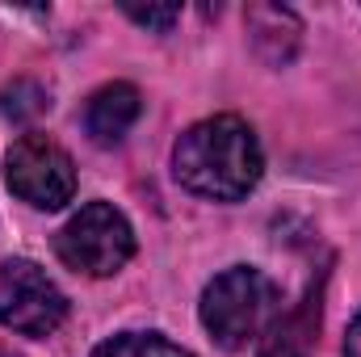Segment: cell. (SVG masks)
Masks as SVG:
<instances>
[{
  "mask_svg": "<svg viewBox=\"0 0 361 357\" xmlns=\"http://www.w3.org/2000/svg\"><path fill=\"white\" fill-rule=\"evenodd\" d=\"M4 181L8 189L34 210H63L76 193V164L72 156L47 135H21L4 152Z\"/></svg>",
  "mask_w": 361,
  "mask_h": 357,
  "instance_id": "277c9868",
  "label": "cell"
},
{
  "mask_svg": "<svg viewBox=\"0 0 361 357\" xmlns=\"http://www.w3.org/2000/svg\"><path fill=\"white\" fill-rule=\"evenodd\" d=\"M51 101H47V89L38 85V80H13L8 89L0 92V109H4V118H13V122H30V118H38L42 109H47Z\"/></svg>",
  "mask_w": 361,
  "mask_h": 357,
  "instance_id": "30bf717a",
  "label": "cell"
},
{
  "mask_svg": "<svg viewBox=\"0 0 361 357\" xmlns=\"http://www.w3.org/2000/svg\"><path fill=\"white\" fill-rule=\"evenodd\" d=\"M68 320V294L47 277V269L17 257L0 265V324L21 337H51Z\"/></svg>",
  "mask_w": 361,
  "mask_h": 357,
  "instance_id": "5b68a950",
  "label": "cell"
},
{
  "mask_svg": "<svg viewBox=\"0 0 361 357\" xmlns=\"http://www.w3.org/2000/svg\"><path fill=\"white\" fill-rule=\"evenodd\" d=\"M315 328H319V290H311L307 303H302L286 324H281V320L273 324L261 357H307V345H311Z\"/></svg>",
  "mask_w": 361,
  "mask_h": 357,
  "instance_id": "ba28073f",
  "label": "cell"
},
{
  "mask_svg": "<svg viewBox=\"0 0 361 357\" xmlns=\"http://www.w3.org/2000/svg\"><path fill=\"white\" fill-rule=\"evenodd\" d=\"M177 181L210 202H240L265 173V152L257 131L235 114H214L193 122L173 147Z\"/></svg>",
  "mask_w": 361,
  "mask_h": 357,
  "instance_id": "6da1fadb",
  "label": "cell"
},
{
  "mask_svg": "<svg viewBox=\"0 0 361 357\" xmlns=\"http://www.w3.org/2000/svg\"><path fill=\"white\" fill-rule=\"evenodd\" d=\"M345 357H361V315L349 324V332H345Z\"/></svg>",
  "mask_w": 361,
  "mask_h": 357,
  "instance_id": "7c38bea8",
  "label": "cell"
},
{
  "mask_svg": "<svg viewBox=\"0 0 361 357\" xmlns=\"http://www.w3.org/2000/svg\"><path fill=\"white\" fill-rule=\"evenodd\" d=\"M139 109H143V97L135 85H126V80L101 85L85 105V131L97 147H114L130 135V126L139 122Z\"/></svg>",
  "mask_w": 361,
  "mask_h": 357,
  "instance_id": "8992f818",
  "label": "cell"
},
{
  "mask_svg": "<svg viewBox=\"0 0 361 357\" xmlns=\"http://www.w3.org/2000/svg\"><path fill=\"white\" fill-rule=\"evenodd\" d=\"M281 315V294L265 269L231 265L202 290V324L214 345L248 349Z\"/></svg>",
  "mask_w": 361,
  "mask_h": 357,
  "instance_id": "7a4b0ae2",
  "label": "cell"
},
{
  "mask_svg": "<svg viewBox=\"0 0 361 357\" xmlns=\"http://www.w3.org/2000/svg\"><path fill=\"white\" fill-rule=\"evenodd\" d=\"M126 17H130L135 25H143V30L169 34V30H173V21L180 17V4H147V8H135V4H126Z\"/></svg>",
  "mask_w": 361,
  "mask_h": 357,
  "instance_id": "8fae6325",
  "label": "cell"
},
{
  "mask_svg": "<svg viewBox=\"0 0 361 357\" xmlns=\"http://www.w3.org/2000/svg\"><path fill=\"white\" fill-rule=\"evenodd\" d=\"M92 357H189V353L160 332H118V337L101 341L92 349Z\"/></svg>",
  "mask_w": 361,
  "mask_h": 357,
  "instance_id": "9c48e42d",
  "label": "cell"
},
{
  "mask_svg": "<svg viewBox=\"0 0 361 357\" xmlns=\"http://www.w3.org/2000/svg\"><path fill=\"white\" fill-rule=\"evenodd\" d=\"M55 253L85 277H114L135 257V231L114 202H89L59 227Z\"/></svg>",
  "mask_w": 361,
  "mask_h": 357,
  "instance_id": "3957f363",
  "label": "cell"
},
{
  "mask_svg": "<svg viewBox=\"0 0 361 357\" xmlns=\"http://www.w3.org/2000/svg\"><path fill=\"white\" fill-rule=\"evenodd\" d=\"M0 357H13V353H0Z\"/></svg>",
  "mask_w": 361,
  "mask_h": 357,
  "instance_id": "4fadbf2b",
  "label": "cell"
},
{
  "mask_svg": "<svg viewBox=\"0 0 361 357\" xmlns=\"http://www.w3.org/2000/svg\"><path fill=\"white\" fill-rule=\"evenodd\" d=\"M298 34H302V21L290 8H281V4H252L248 8V38H252V47L269 63H277V68L294 59Z\"/></svg>",
  "mask_w": 361,
  "mask_h": 357,
  "instance_id": "52a82bcc",
  "label": "cell"
}]
</instances>
